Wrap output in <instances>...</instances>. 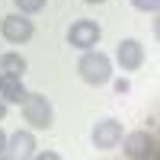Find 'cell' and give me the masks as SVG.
I'll return each mask as SVG.
<instances>
[{
    "label": "cell",
    "mask_w": 160,
    "mask_h": 160,
    "mask_svg": "<svg viewBox=\"0 0 160 160\" xmlns=\"http://www.w3.org/2000/svg\"><path fill=\"white\" fill-rule=\"evenodd\" d=\"M26 93H29V90H26L22 87V77H16V74H0V99H3V102H22L26 99Z\"/></svg>",
    "instance_id": "8"
},
{
    "label": "cell",
    "mask_w": 160,
    "mask_h": 160,
    "mask_svg": "<svg viewBox=\"0 0 160 160\" xmlns=\"http://www.w3.org/2000/svg\"><path fill=\"white\" fill-rule=\"evenodd\" d=\"M32 157H35V160H58V154H55V151H45V154H38V151H35Z\"/></svg>",
    "instance_id": "13"
},
{
    "label": "cell",
    "mask_w": 160,
    "mask_h": 160,
    "mask_svg": "<svg viewBox=\"0 0 160 160\" xmlns=\"http://www.w3.org/2000/svg\"><path fill=\"white\" fill-rule=\"evenodd\" d=\"M77 71H80V80L90 87H102V83H109L112 80V58L106 55V51H93L87 48L83 51V58L77 61Z\"/></svg>",
    "instance_id": "1"
},
{
    "label": "cell",
    "mask_w": 160,
    "mask_h": 160,
    "mask_svg": "<svg viewBox=\"0 0 160 160\" xmlns=\"http://www.w3.org/2000/svg\"><path fill=\"white\" fill-rule=\"evenodd\" d=\"M115 61L122 71H138L144 64V45L138 42V38H122L115 48Z\"/></svg>",
    "instance_id": "7"
},
{
    "label": "cell",
    "mask_w": 160,
    "mask_h": 160,
    "mask_svg": "<svg viewBox=\"0 0 160 160\" xmlns=\"http://www.w3.org/2000/svg\"><path fill=\"white\" fill-rule=\"evenodd\" d=\"M0 35H3L10 45H26L35 35V26H32V19L26 16V13H10V16L0 19Z\"/></svg>",
    "instance_id": "3"
},
{
    "label": "cell",
    "mask_w": 160,
    "mask_h": 160,
    "mask_svg": "<svg viewBox=\"0 0 160 160\" xmlns=\"http://www.w3.org/2000/svg\"><path fill=\"white\" fill-rule=\"evenodd\" d=\"M3 115H7V102L0 99V122H3Z\"/></svg>",
    "instance_id": "16"
},
{
    "label": "cell",
    "mask_w": 160,
    "mask_h": 160,
    "mask_svg": "<svg viewBox=\"0 0 160 160\" xmlns=\"http://www.w3.org/2000/svg\"><path fill=\"white\" fill-rule=\"evenodd\" d=\"M7 154H13V157H19V160H26V157H32L35 154V135L29 128H22V131H16V135L10 138V144H7Z\"/></svg>",
    "instance_id": "9"
},
{
    "label": "cell",
    "mask_w": 160,
    "mask_h": 160,
    "mask_svg": "<svg viewBox=\"0 0 160 160\" xmlns=\"http://www.w3.org/2000/svg\"><path fill=\"white\" fill-rule=\"evenodd\" d=\"M45 3H48V0H16V10L26 13V16H32V13L45 10Z\"/></svg>",
    "instance_id": "11"
},
{
    "label": "cell",
    "mask_w": 160,
    "mask_h": 160,
    "mask_svg": "<svg viewBox=\"0 0 160 160\" xmlns=\"http://www.w3.org/2000/svg\"><path fill=\"white\" fill-rule=\"evenodd\" d=\"M19 106H22V118H26L29 128H51L55 109H51L48 96H42V93H26V99Z\"/></svg>",
    "instance_id": "2"
},
{
    "label": "cell",
    "mask_w": 160,
    "mask_h": 160,
    "mask_svg": "<svg viewBox=\"0 0 160 160\" xmlns=\"http://www.w3.org/2000/svg\"><path fill=\"white\" fill-rule=\"evenodd\" d=\"M0 74H16L22 77L26 74V58L19 51H0Z\"/></svg>",
    "instance_id": "10"
},
{
    "label": "cell",
    "mask_w": 160,
    "mask_h": 160,
    "mask_svg": "<svg viewBox=\"0 0 160 160\" xmlns=\"http://www.w3.org/2000/svg\"><path fill=\"white\" fill-rule=\"evenodd\" d=\"M7 144H10V138L3 135V128H0V157H7Z\"/></svg>",
    "instance_id": "14"
},
{
    "label": "cell",
    "mask_w": 160,
    "mask_h": 160,
    "mask_svg": "<svg viewBox=\"0 0 160 160\" xmlns=\"http://www.w3.org/2000/svg\"><path fill=\"white\" fill-rule=\"evenodd\" d=\"M122 154L131 160H144V157H154L157 154V138L151 131H131V135H122Z\"/></svg>",
    "instance_id": "4"
},
{
    "label": "cell",
    "mask_w": 160,
    "mask_h": 160,
    "mask_svg": "<svg viewBox=\"0 0 160 160\" xmlns=\"http://www.w3.org/2000/svg\"><path fill=\"white\" fill-rule=\"evenodd\" d=\"M122 135H125L122 122H115V118H102V122L93 125V135H90V138H93V148H99V151H112V148H118Z\"/></svg>",
    "instance_id": "6"
},
{
    "label": "cell",
    "mask_w": 160,
    "mask_h": 160,
    "mask_svg": "<svg viewBox=\"0 0 160 160\" xmlns=\"http://www.w3.org/2000/svg\"><path fill=\"white\" fill-rule=\"evenodd\" d=\"M99 38H102V29H99V22H93V19H77L68 29V42L74 48H80V51L99 45Z\"/></svg>",
    "instance_id": "5"
},
{
    "label": "cell",
    "mask_w": 160,
    "mask_h": 160,
    "mask_svg": "<svg viewBox=\"0 0 160 160\" xmlns=\"http://www.w3.org/2000/svg\"><path fill=\"white\" fill-rule=\"evenodd\" d=\"M131 7L141 10V13H157L160 10V0H131Z\"/></svg>",
    "instance_id": "12"
},
{
    "label": "cell",
    "mask_w": 160,
    "mask_h": 160,
    "mask_svg": "<svg viewBox=\"0 0 160 160\" xmlns=\"http://www.w3.org/2000/svg\"><path fill=\"white\" fill-rule=\"evenodd\" d=\"M87 3H106V0H87Z\"/></svg>",
    "instance_id": "17"
},
{
    "label": "cell",
    "mask_w": 160,
    "mask_h": 160,
    "mask_svg": "<svg viewBox=\"0 0 160 160\" xmlns=\"http://www.w3.org/2000/svg\"><path fill=\"white\" fill-rule=\"evenodd\" d=\"M128 87H131V83H128L125 77H122V80H115V93H128Z\"/></svg>",
    "instance_id": "15"
}]
</instances>
